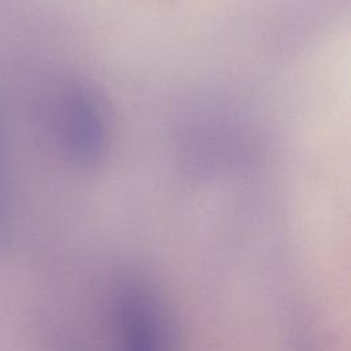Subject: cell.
<instances>
[{
    "instance_id": "cell-1",
    "label": "cell",
    "mask_w": 351,
    "mask_h": 351,
    "mask_svg": "<svg viewBox=\"0 0 351 351\" xmlns=\"http://www.w3.org/2000/svg\"><path fill=\"white\" fill-rule=\"evenodd\" d=\"M55 110L63 149L75 160H93L106 144V114L97 96L85 88H67L59 95Z\"/></svg>"
},
{
    "instance_id": "cell-2",
    "label": "cell",
    "mask_w": 351,
    "mask_h": 351,
    "mask_svg": "<svg viewBox=\"0 0 351 351\" xmlns=\"http://www.w3.org/2000/svg\"><path fill=\"white\" fill-rule=\"evenodd\" d=\"M12 240V221L4 184L3 160H1V134H0V245L5 247Z\"/></svg>"
}]
</instances>
